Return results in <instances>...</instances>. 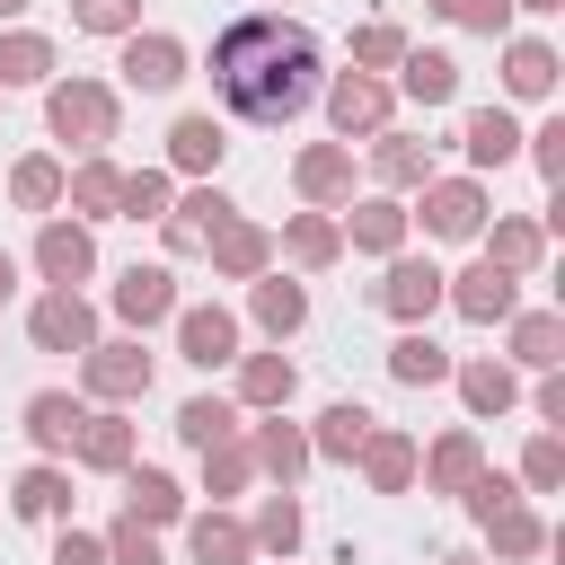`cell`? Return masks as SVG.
Here are the masks:
<instances>
[{"label": "cell", "instance_id": "cell-36", "mask_svg": "<svg viewBox=\"0 0 565 565\" xmlns=\"http://www.w3.org/2000/svg\"><path fill=\"white\" fill-rule=\"evenodd\" d=\"M185 547H194V565H247V556H256V539H247L230 512H203V521L185 530Z\"/></svg>", "mask_w": 565, "mask_h": 565}, {"label": "cell", "instance_id": "cell-3", "mask_svg": "<svg viewBox=\"0 0 565 565\" xmlns=\"http://www.w3.org/2000/svg\"><path fill=\"white\" fill-rule=\"evenodd\" d=\"M441 282H450L441 265H424V256H397V265H388V282H371V300H380L397 327H424V318L441 309Z\"/></svg>", "mask_w": 565, "mask_h": 565}, {"label": "cell", "instance_id": "cell-46", "mask_svg": "<svg viewBox=\"0 0 565 565\" xmlns=\"http://www.w3.org/2000/svg\"><path fill=\"white\" fill-rule=\"evenodd\" d=\"M71 26L79 35H132L141 26V0H71Z\"/></svg>", "mask_w": 565, "mask_h": 565}, {"label": "cell", "instance_id": "cell-27", "mask_svg": "<svg viewBox=\"0 0 565 565\" xmlns=\"http://www.w3.org/2000/svg\"><path fill=\"white\" fill-rule=\"evenodd\" d=\"M503 88H512V97H547V88H556V44L512 35V44H503Z\"/></svg>", "mask_w": 565, "mask_h": 565}, {"label": "cell", "instance_id": "cell-13", "mask_svg": "<svg viewBox=\"0 0 565 565\" xmlns=\"http://www.w3.org/2000/svg\"><path fill=\"white\" fill-rule=\"evenodd\" d=\"M353 459H362V477H371V494H406V486H415V441H406L397 424H371Z\"/></svg>", "mask_w": 565, "mask_h": 565}, {"label": "cell", "instance_id": "cell-16", "mask_svg": "<svg viewBox=\"0 0 565 565\" xmlns=\"http://www.w3.org/2000/svg\"><path fill=\"white\" fill-rule=\"evenodd\" d=\"M79 424H88V406H79L71 388H35V397H26V441H35L44 459H53V450H71V441H79Z\"/></svg>", "mask_w": 565, "mask_h": 565}, {"label": "cell", "instance_id": "cell-6", "mask_svg": "<svg viewBox=\"0 0 565 565\" xmlns=\"http://www.w3.org/2000/svg\"><path fill=\"white\" fill-rule=\"evenodd\" d=\"M441 300H450L468 327H494V318H512V309H521V282H512L503 265H486V256H477L459 282H441Z\"/></svg>", "mask_w": 565, "mask_h": 565}, {"label": "cell", "instance_id": "cell-19", "mask_svg": "<svg viewBox=\"0 0 565 565\" xmlns=\"http://www.w3.org/2000/svg\"><path fill=\"white\" fill-rule=\"evenodd\" d=\"M291 388H300V371L282 362V353H238V397L230 406H291Z\"/></svg>", "mask_w": 565, "mask_h": 565}, {"label": "cell", "instance_id": "cell-42", "mask_svg": "<svg viewBox=\"0 0 565 565\" xmlns=\"http://www.w3.org/2000/svg\"><path fill=\"white\" fill-rule=\"evenodd\" d=\"M18 512L26 521H71V477L62 468H26L18 477Z\"/></svg>", "mask_w": 565, "mask_h": 565}, {"label": "cell", "instance_id": "cell-56", "mask_svg": "<svg viewBox=\"0 0 565 565\" xmlns=\"http://www.w3.org/2000/svg\"><path fill=\"white\" fill-rule=\"evenodd\" d=\"M18 9H26V0H0V18H18Z\"/></svg>", "mask_w": 565, "mask_h": 565}, {"label": "cell", "instance_id": "cell-43", "mask_svg": "<svg viewBox=\"0 0 565 565\" xmlns=\"http://www.w3.org/2000/svg\"><path fill=\"white\" fill-rule=\"evenodd\" d=\"M247 539H256L265 556H282V565H291V547H300V503H291V494H265V503H256V530H247Z\"/></svg>", "mask_w": 565, "mask_h": 565}, {"label": "cell", "instance_id": "cell-18", "mask_svg": "<svg viewBox=\"0 0 565 565\" xmlns=\"http://www.w3.org/2000/svg\"><path fill=\"white\" fill-rule=\"evenodd\" d=\"M221 150H230V132H221L212 115H177V124H168V168L212 177V168H221Z\"/></svg>", "mask_w": 565, "mask_h": 565}, {"label": "cell", "instance_id": "cell-44", "mask_svg": "<svg viewBox=\"0 0 565 565\" xmlns=\"http://www.w3.org/2000/svg\"><path fill=\"white\" fill-rule=\"evenodd\" d=\"M168 212V168H132L115 194V221H159Z\"/></svg>", "mask_w": 565, "mask_h": 565}, {"label": "cell", "instance_id": "cell-5", "mask_svg": "<svg viewBox=\"0 0 565 565\" xmlns=\"http://www.w3.org/2000/svg\"><path fill=\"white\" fill-rule=\"evenodd\" d=\"M35 274H44L53 291L88 282V274H97V238H88V221H44V230H35Z\"/></svg>", "mask_w": 565, "mask_h": 565}, {"label": "cell", "instance_id": "cell-7", "mask_svg": "<svg viewBox=\"0 0 565 565\" xmlns=\"http://www.w3.org/2000/svg\"><path fill=\"white\" fill-rule=\"evenodd\" d=\"M327 124L353 141H371V132H388V79H371V71H344L335 88H327Z\"/></svg>", "mask_w": 565, "mask_h": 565}, {"label": "cell", "instance_id": "cell-40", "mask_svg": "<svg viewBox=\"0 0 565 565\" xmlns=\"http://www.w3.org/2000/svg\"><path fill=\"white\" fill-rule=\"evenodd\" d=\"M539 256H547V238H539V221H494V238H486V265H503V274L521 282V274H530Z\"/></svg>", "mask_w": 565, "mask_h": 565}, {"label": "cell", "instance_id": "cell-48", "mask_svg": "<svg viewBox=\"0 0 565 565\" xmlns=\"http://www.w3.org/2000/svg\"><path fill=\"white\" fill-rule=\"evenodd\" d=\"M521 486H530V494H556V486H565V441H556V433H539V441L521 450Z\"/></svg>", "mask_w": 565, "mask_h": 565}, {"label": "cell", "instance_id": "cell-8", "mask_svg": "<svg viewBox=\"0 0 565 565\" xmlns=\"http://www.w3.org/2000/svg\"><path fill=\"white\" fill-rule=\"evenodd\" d=\"M424 230L433 238H477L486 230V185L477 177H433L424 185Z\"/></svg>", "mask_w": 565, "mask_h": 565}, {"label": "cell", "instance_id": "cell-22", "mask_svg": "<svg viewBox=\"0 0 565 565\" xmlns=\"http://www.w3.org/2000/svg\"><path fill=\"white\" fill-rule=\"evenodd\" d=\"M344 238H353L362 256H397V247H406V203H388V194H371V203H353V221H344Z\"/></svg>", "mask_w": 565, "mask_h": 565}, {"label": "cell", "instance_id": "cell-28", "mask_svg": "<svg viewBox=\"0 0 565 565\" xmlns=\"http://www.w3.org/2000/svg\"><path fill=\"white\" fill-rule=\"evenodd\" d=\"M371 177L380 185H433V150L406 132H371Z\"/></svg>", "mask_w": 565, "mask_h": 565}, {"label": "cell", "instance_id": "cell-12", "mask_svg": "<svg viewBox=\"0 0 565 565\" xmlns=\"http://www.w3.org/2000/svg\"><path fill=\"white\" fill-rule=\"evenodd\" d=\"M115 318H124V327H168V318H177V274H168V265H132V274L115 282Z\"/></svg>", "mask_w": 565, "mask_h": 565}, {"label": "cell", "instance_id": "cell-51", "mask_svg": "<svg viewBox=\"0 0 565 565\" xmlns=\"http://www.w3.org/2000/svg\"><path fill=\"white\" fill-rule=\"evenodd\" d=\"M530 159H539V177H547V185H556V177H565V115H556V124H539V132H530Z\"/></svg>", "mask_w": 565, "mask_h": 565}, {"label": "cell", "instance_id": "cell-45", "mask_svg": "<svg viewBox=\"0 0 565 565\" xmlns=\"http://www.w3.org/2000/svg\"><path fill=\"white\" fill-rule=\"evenodd\" d=\"M247 477H256V459H247V441H238V433L203 450V486H212V494H238Z\"/></svg>", "mask_w": 565, "mask_h": 565}, {"label": "cell", "instance_id": "cell-55", "mask_svg": "<svg viewBox=\"0 0 565 565\" xmlns=\"http://www.w3.org/2000/svg\"><path fill=\"white\" fill-rule=\"evenodd\" d=\"M512 9H530V18H556V9H565V0H512Z\"/></svg>", "mask_w": 565, "mask_h": 565}, {"label": "cell", "instance_id": "cell-39", "mask_svg": "<svg viewBox=\"0 0 565 565\" xmlns=\"http://www.w3.org/2000/svg\"><path fill=\"white\" fill-rule=\"evenodd\" d=\"M44 79H53V44L26 35V26L0 35V88H44Z\"/></svg>", "mask_w": 565, "mask_h": 565}, {"label": "cell", "instance_id": "cell-35", "mask_svg": "<svg viewBox=\"0 0 565 565\" xmlns=\"http://www.w3.org/2000/svg\"><path fill=\"white\" fill-rule=\"evenodd\" d=\"M486 539H494V556H539V547H547V521L512 494V503H494V512H486Z\"/></svg>", "mask_w": 565, "mask_h": 565}, {"label": "cell", "instance_id": "cell-54", "mask_svg": "<svg viewBox=\"0 0 565 565\" xmlns=\"http://www.w3.org/2000/svg\"><path fill=\"white\" fill-rule=\"evenodd\" d=\"M9 291H18V256L0 247V300H9Z\"/></svg>", "mask_w": 565, "mask_h": 565}, {"label": "cell", "instance_id": "cell-14", "mask_svg": "<svg viewBox=\"0 0 565 565\" xmlns=\"http://www.w3.org/2000/svg\"><path fill=\"white\" fill-rule=\"evenodd\" d=\"M291 185H300L318 212H327V203H344V194H353V150H344V141H318V150H300V159H291Z\"/></svg>", "mask_w": 565, "mask_h": 565}, {"label": "cell", "instance_id": "cell-2", "mask_svg": "<svg viewBox=\"0 0 565 565\" xmlns=\"http://www.w3.org/2000/svg\"><path fill=\"white\" fill-rule=\"evenodd\" d=\"M44 124H53V141H79L97 159V141H115V88L106 79H53L44 88Z\"/></svg>", "mask_w": 565, "mask_h": 565}, {"label": "cell", "instance_id": "cell-9", "mask_svg": "<svg viewBox=\"0 0 565 565\" xmlns=\"http://www.w3.org/2000/svg\"><path fill=\"white\" fill-rule=\"evenodd\" d=\"M177 353H185L194 371H221V362H238V318H230L221 300H203V309H177Z\"/></svg>", "mask_w": 565, "mask_h": 565}, {"label": "cell", "instance_id": "cell-33", "mask_svg": "<svg viewBox=\"0 0 565 565\" xmlns=\"http://www.w3.org/2000/svg\"><path fill=\"white\" fill-rule=\"evenodd\" d=\"M282 247H291V265H309V274H318V265H335V256H344V230H335L327 212H291V221H282Z\"/></svg>", "mask_w": 565, "mask_h": 565}, {"label": "cell", "instance_id": "cell-10", "mask_svg": "<svg viewBox=\"0 0 565 565\" xmlns=\"http://www.w3.org/2000/svg\"><path fill=\"white\" fill-rule=\"evenodd\" d=\"M79 380H88V397H106V406H132V397L150 388V353H141V344H88Z\"/></svg>", "mask_w": 565, "mask_h": 565}, {"label": "cell", "instance_id": "cell-25", "mask_svg": "<svg viewBox=\"0 0 565 565\" xmlns=\"http://www.w3.org/2000/svg\"><path fill=\"white\" fill-rule=\"evenodd\" d=\"M247 459H256V468H265V477H274V486L291 494V477L309 468V433H291V424L274 415V424H256V441H247Z\"/></svg>", "mask_w": 565, "mask_h": 565}, {"label": "cell", "instance_id": "cell-41", "mask_svg": "<svg viewBox=\"0 0 565 565\" xmlns=\"http://www.w3.org/2000/svg\"><path fill=\"white\" fill-rule=\"evenodd\" d=\"M9 203L18 212H53L62 203V159H18L9 168Z\"/></svg>", "mask_w": 565, "mask_h": 565}, {"label": "cell", "instance_id": "cell-20", "mask_svg": "<svg viewBox=\"0 0 565 565\" xmlns=\"http://www.w3.org/2000/svg\"><path fill=\"white\" fill-rule=\"evenodd\" d=\"M397 88H406L415 106H450V97H459V62H450V53H415V44H406V53H397Z\"/></svg>", "mask_w": 565, "mask_h": 565}, {"label": "cell", "instance_id": "cell-29", "mask_svg": "<svg viewBox=\"0 0 565 565\" xmlns=\"http://www.w3.org/2000/svg\"><path fill=\"white\" fill-rule=\"evenodd\" d=\"M256 327L265 335H300L309 327V291L291 274H256Z\"/></svg>", "mask_w": 565, "mask_h": 565}, {"label": "cell", "instance_id": "cell-58", "mask_svg": "<svg viewBox=\"0 0 565 565\" xmlns=\"http://www.w3.org/2000/svg\"><path fill=\"white\" fill-rule=\"evenodd\" d=\"M433 9H441V0H433Z\"/></svg>", "mask_w": 565, "mask_h": 565}, {"label": "cell", "instance_id": "cell-21", "mask_svg": "<svg viewBox=\"0 0 565 565\" xmlns=\"http://www.w3.org/2000/svg\"><path fill=\"white\" fill-rule=\"evenodd\" d=\"M62 194H71V212H79V221H115V194H124V168H115V159H79V168L62 177Z\"/></svg>", "mask_w": 565, "mask_h": 565}, {"label": "cell", "instance_id": "cell-15", "mask_svg": "<svg viewBox=\"0 0 565 565\" xmlns=\"http://www.w3.org/2000/svg\"><path fill=\"white\" fill-rule=\"evenodd\" d=\"M203 247H212V274H230V282H256V274H265V256H274V238H265L256 221H238V212H230Z\"/></svg>", "mask_w": 565, "mask_h": 565}, {"label": "cell", "instance_id": "cell-23", "mask_svg": "<svg viewBox=\"0 0 565 565\" xmlns=\"http://www.w3.org/2000/svg\"><path fill=\"white\" fill-rule=\"evenodd\" d=\"M512 362L556 371V362H565V318H556V309H512Z\"/></svg>", "mask_w": 565, "mask_h": 565}, {"label": "cell", "instance_id": "cell-4", "mask_svg": "<svg viewBox=\"0 0 565 565\" xmlns=\"http://www.w3.org/2000/svg\"><path fill=\"white\" fill-rule=\"evenodd\" d=\"M26 335H35V353H88L97 344V309L79 291H44L26 309Z\"/></svg>", "mask_w": 565, "mask_h": 565}, {"label": "cell", "instance_id": "cell-50", "mask_svg": "<svg viewBox=\"0 0 565 565\" xmlns=\"http://www.w3.org/2000/svg\"><path fill=\"white\" fill-rule=\"evenodd\" d=\"M441 18H459V26H477V35H503V26H512V0H441Z\"/></svg>", "mask_w": 565, "mask_h": 565}, {"label": "cell", "instance_id": "cell-37", "mask_svg": "<svg viewBox=\"0 0 565 565\" xmlns=\"http://www.w3.org/2000/svg\"><path fill=\"white\" fill-rule=\"evenodd\" d=\"M459 141H468V159H477V168H503V159H512V150H521V124H512V115H503V106H477V115H468V132H459Z\"/></svg>", "mask_w": 565, "mask_h": 565}, {"label": "cell", "instance_id": "cell-31", "mask_svg": "<svg viewBox=\"0 0 565 565\" xmlns=\"http://www.w3.org/2000/svg\"><path fill=\"white\" fill-rule=\"evenodd\" d=\"M380 415L371 406H353V397H335L327 415H318V433H309V459H353L362 450V433H371Z\"/></svg>", "mask_w": 565, "mask_h": 565}, {"label": "cell", "instance_id": "cell-17", "mask_svg": "<svg viewBox=\"0 0 565 565\" xmlns=\"http://www.w3.org/2000/svg\"><path fill=\"white\" fill-rule=\"evenodd\" d=\"M124 79H132V88H177V79H185V44L132 26V35H124Z\"/></svg>", "mask_w": 565, "mask_h": 565}, {"label": "cell", "instance_id": "cell-52", "mask_svg": "<svg viewBox=\"0 0 565 565\" xmlns=\"http://www.w3.org/2000/svg\"><path fill=\"white\" fill-rule=\"evenodd\" d=\"M53 565H106V539H88V530H62V539H53Z\"/></svg>", "mask_w": 565, "mask_h": 565}, {"label": "cell", "instance_id": "cell-38", "mask_svg": "<svg viewBox=\"0 0 565 565\" xmlns=\"http://www.w3.org/2000/svg\"><path fill=\"white\" fill-rule=\"evenodd\" d=\"M230 433H238V406H230V397H185V406H177V441H185V450H212V441H230Z\"/></svg>", "mask_w": 565, "mask_h": 565}, {"label": "cell", "instance_id": "cell-1", "mask_svg": "<svg viewBox=\"0 0 565 565\" xmlns=\"http://www.w3.org/2000/svg\"><path fill=\"white\" fill-rule=\"evenodd\" d=\"M212 88L238 124H291L309 115L318 97V35L282 9H256V18H230L212 35Z\"/></svg>", "mask_w": 565, "mask_h": 565}, {"label": "cell", "instance_id": "cell-11", "mask_svg": "<svg viewBox=\"0 0 565 565\" xmlns=\"http://www.w3.org/2000/svg\"><path fill=\"white\" fill-rule=\"evenodd\" d=\"M230 212H238V203H230V194H212V185H194L185 203H168V212H159V238H168V256H194V247H203V238H212Z\"/></svg>", "mask_w": 565, "mask_h": 565}, {"label": "cell", "instance_id": "cell-26", "mask_svg": "<svg viewBox=\"0 0 565 565\" xmlns=\"http://www.w3.org/2000/svg\"><path fill=\"white\" fill-rule=\"evenodd\" d=\"M124 512H132L141 530H159V521H177V512H185V494H177V477H168V468H124Z\"/></svg>", "mask_w": 565, "mask_h": 565}, {"label": "cell", "instance_id": "cell-47", "mask_svg": "<svg viewBox=\"0 0 565 565\" xmlns=\"http://www.w3.org/2000/svg\"><path fill=\"white\" fill-rule=\"evenodd\" d=\"M397 53H406V35H397L388 18H371V26L353 35V71H371V79H380V71H397Z\"/></svg>", "mask_w": 565, "mask_h": 565}, {"label": "cell", "instance_id": "cell-32", "mask_svg": "<svg viewBox=\"0 0 565 565\" xmlns=\"http://www.w3.org/2000/svg\"><path fill=\"white\" fill-rule=\"evenodd\" d=\"M477 468H486V450H477V433L459 424V433H441V441H433V459H424V486H433V494H459Z\"/></svg>", "mask_w": 565, "mask_h": 565}, {"label": "cell", "instance_id": "cell-57", "mask_svg": "<svg viewBox=\"0 0 565 565\" xmlns=\"http://www.w3.org/2000/svg\"><path fill=\"white\" fill-rule=\"evenodd\" d=\"M441 565H477V556H441Z\"/></svg>", "mask_w": 565, "mask_h": 565}, {"label": "cell", "instance_id": "cell-49", "mask_svg": "<svg viewBox=\"0 0 565 565\" xmlns=\"http://www.w3.org/2000/svg\"><path fill=\"white\" fill-rule=\"evenodd\" d=\"M106 565H159V539H150V530L124 512V521L106 530Z\"/></svg>", "mask_w": 565, "mask_h": 565}, {"label": "cell", "instance_id": "cell-30", "mask_svg": "<svg viewBox=\"0 0 565 565\" xmlns=\"http://www.w3.org/2000/svg\"><path fill=\"white\" fill-rule=\"evenodd\" d=\"M388 380H397V388H433V380H450V353H441L424 327H406V335L388 344Z\"/></svg>", "mask_w": 565, "mask_h": 565}, {"label": "cell", "instance_id": "cell-34", "mask_svg": "<svg viewBox=\"0 0 565 565\" xmlns=\"http://www.w3.org/2000/svg\"><path fill=\"white\" fill-rule=\"evenodd\" d=\"M450 380H459V397H468V415H503V406L521 397V380H512V362H459Z\"/></svg>", "mask_w": 565, "mask_h": 565}, {"label": "cell", "instance_id": "cell-53", "mask_svg": "<svg viewBox=\"0 0 565 565\" xmlns=\"http://www.w3.org/2000/svg\"><path fill=\"white\" fill-rule=\"evenodd\" d=\"M539 415H547V424H565V380H556V371L539 380Z\"/></svg>", "mask_w": 565, "mask_h": 565}, {"label": "cell", "instance_id": "cell-24", "mask_svg": "<svg viewBox=\"0 0 565 565\" xmlns=\"http://www.w3.org/2000/svg\"><path fill=\"white\" fill-rule=\"evenodd\" d=\"M71 459H79V468L124 477V468H132V424H124V415H88V424H79V441H71Z\"/></svg>", "mask_w": 565, "mask_h": 565}]
</instances>
